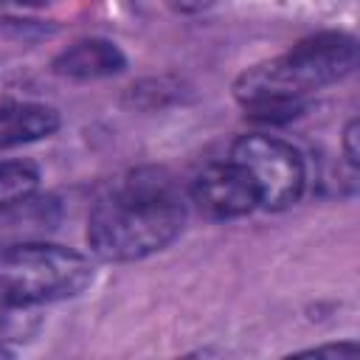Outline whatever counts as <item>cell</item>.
<instances>
[{"label": "cell", "instance_id": "cell-1", "mask_svg": "<svg viewBox=\"0 0 360 360\" xmlns=\"http://www.w3.org/2000/svg\"><path fill=\"white\" fill-rule=\"evenodd\" d=\"M186 211V194L166 169H132L96 200L87 217V245L107 262L152 256L174 242Z\"/></svg>", "mask_w": 360, "mask_h": 360}, {"label": "cell", "instance_id": "cell-2", "mask_svg": "<svg viewBox=\"0 0 360 360\" xmlns=\"http://www.w3.org/2000/svg\"><path fill=\"white\" fill-rule=\"evenodd\" d=\"M357 62V45L346 34H315L301 39L287 53L245 70L236 79V98L250 118L281 121L292 118L304 96L343 79Z\"/></svg>", "mask_w": 360, "mask_h": 360}, {"label": "cell", "instance_id": "cell-3", "mask_svg": "<svg viewBox=\"0 0 360 360\" xmlns=\"http://www.w3.org/2000/svg\"><path fill=\"white\" fill-rule=\"evenodd\" d=\"M93 281L87 256L42 239L17 242L0 250V292L11 301L39 307L79 295Z\"/></svg>", "mask_w": 360, "mask_h": 360}, {"label": "cell", "instance_id": "cell-4", "mask_svg": "<svg viewBox=\"0 0 360 360\" xmlns=\"http://www.w3.org/2000/svg\"><path fill=\"white\" fill-rule=\"evenodd\" d=\"M231 160L253 183L262 208H287L304 191V160L281 138L242 135L231 149Z\"/></svg>", "mask_w": 360, "mask_h": 360}, {"label": "cell", "instance_id": "cell-5", "mask_svg": "<svg viewBox=\"0 0 360 360\" xmlns=\"http://www.w3.org/2000/svg\"><path fill=\"white\" fill-rule=\"evenodd\" d=\"M191 200L211 219H233V217L250 214L259 205L253 183L231 158L225 163L205 166L194 177Z\"/></svg>", "mask_w": 360, "mask_h": 360}, {"label": "cell", "instance_id": "cell-6", "mask_svg": "<svg viewBox=\"0 0 360 360\" xmlns=\"http://www.w3.org/2000/svg\"><path fill=\"white\" fill-rule=\"evenodd\" d=\"M59 222V205L51 197H25L0 208V250L17 242L42 239Z\"/></svg>", "mask_w": 360, "mask_h": 360}, {"label": "cell", "instance_id": "cell-7", "mask_svg": "<svg viewBox=\"0 0 360 360\" xmlns=\"http://www.w3.org/2000/svg\"><path fill=\"white\" fill-rule=\"evenodd\" d=\"M127 59L110 39H79L53 59V70L68 79H104L124 70Z\"/></svg>", "mask_w": 360, "mask_h": 360}, {"label": "cell", "instance_id": "cell-8", "mask_svg": "<svg viewBox=\"0 0 360 360\" xmlns=\"http://www.w3.org/2000/svg\"><path fill=\"white\" fill-rule=\"evenodd\" d=\"M59 112L45 104H3L0 107V149L22 146L53 135Z\"/></svg>", "mask_w": 360, "mask_h": 360}, {"label": "cell", "instance_id": "cell-9", "mask_svg": "<svg viewBox=\"0 0 360 360\" xmlns=\"http://www.w3.org/2000/svg\"><path fill=\"white\" fill-rule=\"evenodd\" d=\"M39 183L37 169L28 160H6L0 163V208L34 197Z\"/></svg>", "mask_w": 360, "mask_h": 360}, {"label": "cell", "instance_id": "cell-10", "mask_svg": "<svg viewBox=\"0 0 360 360\" xmlns=\"http://www.w3.org/2000/svg\"><path fill=\"white\" fill-rule=\"evenodd\" d=\"M37 307L11 301L0 292V346L11 340H28L37 332Z\"/></svg>", "mask_w": 360, "mask_h": 360}, {"label": "cell", "instance_id": "cell-11", "mask_svg": "<svg viewBox=\"0 0 360 360\" xmlns=\"http://www.w3.org/2000/svg\"><path fill=\"white\" fill-rule=\"evenodd\" d=\"M343 152H346V160L352 166H357V121H349V127L343 132Z\"/></svg>", "mask_w": 360, "mask_h": 360}, {"label": "cell", "instance_id": "cell-12", "mask_svg": "<svg viewBox=\"0 0 360 360\" xmlns=\"http://www.w3.org/2000/svg\"><path fill=\"white\" fill-rule=\"evenodd\" d=\"M3 354H8V349H6V346H0V357H3Z\"/></svg>", "mask_w": 360, "mask_h": 360}]
</instances>
